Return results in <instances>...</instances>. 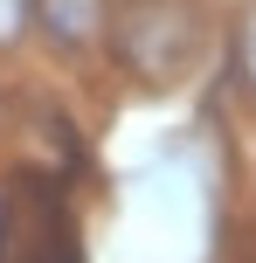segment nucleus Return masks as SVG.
<instances>
[{
  "instance_id": "1",
  "label": "nucleus",
  "mask_w": 256,
  "mask_h": 263,
  "mask_svg": "<svg viewBox=\"0 0 256 263\" xmlns=\"http://www.w3.org/2000/svg\"><path fill=\"white\" fill-rule=\"evenodd\" d=\"M35 14H42V28H49L55 42H76L83 28L97 21V0H35Z\"/></svg>"
},
{
  "instance_id": "2",
  "label": "nucleus",
  "mask_w": 256,
  "mask_h": 263,
  "mask_svg": "<svg viewBox=\"0 0 256 263\" xmlns=\"http://www.w3.org/2000/svg\"><path fill=\"white\" fill-rule=\"evenodd\" d=\"M21 21H35V0H0V42H7Z\"/></svg>"
}]
</instances>
